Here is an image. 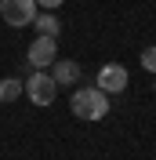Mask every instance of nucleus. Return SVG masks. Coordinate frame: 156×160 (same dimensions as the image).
<instances>
[{"label": "nucleus", "instance_id": "1", "mask_svg": "<svg viewBox=\"0 0 156 160\" xmlns=\"http://www.w3.org/2000/svg\"><path fill=\"white\" fill-rule=\"evenodd\" d=\"M69 109L76 120H102L109 113V95L102 88H80V91H73Z\"/></svg>", "mask_w": 156, "mask_h": 160}, {"label": "nucleus", "instance_id": "2", "mask_svg": "<svg viewBox=\"0 0 156 160\" xmlns=\"http://www.w3.org/2000/svg\"><path fill=\"white\" fill-rule=\"evenodd\" d=\"M26 98L33 102V106H51V102L58 98V84H55V77L44 69H33L29 77H26Z\"/></svg>", "mask_w": 156, "mask_h": 160}, {"label": "nucleus", "instance_id": "3", "mask_svg": "<svg viewBox=\"0 0 156 160\" xmlns=\"http://www.w3.org/2000/svg\"><path fill=\"white\" fill-rule=\"evenodd\" d=\"M0 18L7 22L11 29L33 26V18H37V0H0Z\"/></svg>", "mask_w": 156, "mask_h": 160}, {"label": "nucleus", "instance_id": "4", "mask_svg": "<svg viewBox=\"0 0 156 160\" xmlns=\"http://www.w3.org/2000/svg\"><path fill=\"white\" fill-rule=\"evenodd\" d=\"M127 84H131V77H127V66H120V62H105L95 80V88H102L105 95H120V91H127Z\"/></svg>", "mask_w": 156, "mask_h": 160}, {"label": "nucleus", "instance_id": "5", "mask_svg": "<svg viewBox=\"0 0 156 160\" xmlns=\"http://www.w3.org/2000/svg\"><path fill=\"white\" fill-rule=\"evenodd\" d=\"M58 58V37H40L29 44V51H26V62H29L33 69H44V66H51V62Z\"/></svg>", "mask_w": 156, "mask_h": 160}, {"label": "nucleus", "instance_id": "6", "mask_svg": "<svg viewBox=\"0 0 156 160\" xmlns=\"http://www.w3.org/2000/svg\"><path fill=\"white\" fill-rule=\"evenodd\" d=\"M51 66H55V69H51V77H55V84H58V88H62V84H76V80H80V66H76L73 58H62V62L55 58Z\"/></svg>", "mask_w": 156, "mask_h": 160}, {"label": "nucleus", "instance_id": "7", "mask_svg": "<svg viewBox=\"0 0 156 160\" xmlns=\"http://www.w3.org/2000/svg\"><path fill=\"white\" fill-rule=\"evenodd\" d=\"M33 26H37L40 37H58V33H62V18L55 15V11H37Z\"/></svg>", "mask_w": 156, "mask_h": 160}, {"label": "nucleus", "instance_id": "8", "mask_svg": "<svg viewBox=\"0 0 156 160\" xmlns=\"http://www.w3.org/2000/svg\"><path fill=\"white\" fill-rule=\"evenodd\" d=\"M22 95H26V80H18V77H4L0 80V106H7V102L22 98Z\"/></svg>", "mask_w": 156, "mask_h": 160}, {"label": "nucleus", "instance_id": "9", "mask_svg": "<svg viewBox=\"0 0 156 160\" xmlns=\"http://www.w3.org/2000/svg\"><path fill=\"white\" fill-rule=\"evenodd\" d=\"M142 69L156 77V48H145V51H142Z\"/></svg>", "mask_w": 156, "mask_h": 160}, {"label": "nucleus", "instance_id": "10", "mask_svg": "<svg viewBox=\"0 0 156 160\" xmlns=\"http://www.w3.org/2000/svg\"><path fill=\"white\" fill-rule=\"evenodd\" d=\"M66 0H37V8H44V11H55V8H62Z\"/></svg>", "mask_w": 156, "mask_h": 160}, {"label": "nucleus", "instance_id": "11", "mask_svg": "<svg viewBox=\"0 0 156 160\" xmlns=\"http://www.w3.org/2000/svg\"><path fill=\"white\" fill-rule=\"evenodd\" d=\"M153 91H156V88H153Z\"/></svg>", "mask_w": 156, "mask_h": 160}]
</instances>
